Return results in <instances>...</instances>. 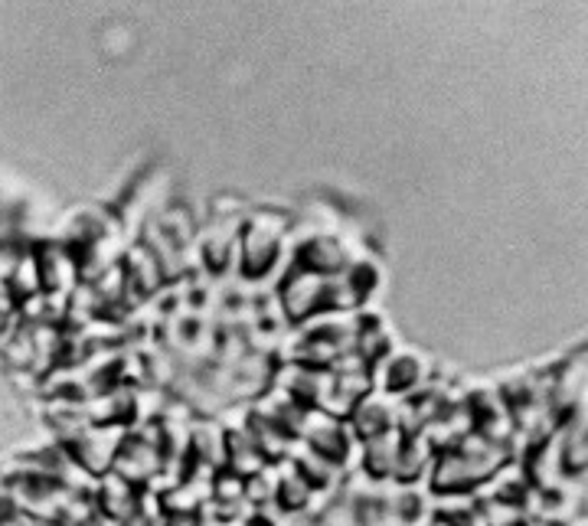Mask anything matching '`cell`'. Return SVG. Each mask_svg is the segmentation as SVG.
<instances>
[{
  "mask_svg": "<svg viewBox=\"0 0 588 526\" xmlns=\"http://www.w3.org/2000/svg\"><path fill=\"white\" fill-rule=\"evenodd\" d=\"M285 226H288V216H281V213L249 216V223L242 229V268L249 278H259L275 265Z\"/></svg>",
  "mask_w": 588,
  "mask_h": 526,
  "instance_id": "obj_1",
  "label": "cell"
},
{
  "mask_svg": "<svg viewBox=\"0 0 588 526\" xmlns=\"http://www.w3.org/2000/svg\"><path fill=\"white\" fill-rule=\"evenodd\" d=\"M164 449L160 445H151L144 439H137L134 432H128L118 445V455L111 462V471L118 478H124L128 485L134 488H147L160 471H164Z\"/></svg>",
  "mask_w": 588,
  "mask_h": 526,
  "instance_id": "obj_2",
  "label": "cell"
},
{
  "mask_svg": "<svg viewBox=\"0 0 588 526\" xmlns=\"http://www.w3.org/2000/svg\"><path fill=\"white\" fill-rule=\"evenodd\" d=\"M281 308L291 321H301V318H311L314 311L327 308V278L314 275V272H304V268H291L285 285H281Z\"/></svg>",
  "mask_w": 588,
  "mask_h": 526,
  "instance_id": "obj_3",
  "label": "cell"
},
{
  "mask_svg": "<svg viewBox=\"0 0 588 526\" xmlns=\"http://www.w3.org/2000/svg\"><path fill=\"white\" fill-rule=\"evenodd\" d=\"M137 498H141V491L134 485H128L124 478H118L115 471L101 475L95 485V504H98L101 517L111 524H121L124 517H131L137 511Z\"/></svg>",
  "mask_w": 588,
  "mask_h": 526,
  "instance_id": "obj_4",
  "label": "cell"
},
{
  "mask_svg": "<svg viewBox=\"0 0 588 526\" xmlns=\"http://www.w3.org/2000/svg\"><path fill=\"white\" fill-rule=\"evenodd\" d=\"M403 445H406V435L389 426L386 432H380L376 439L363 442V465H367V475L376 478V481H386L396 475V465H399V455H403Z\"/></svg>",
  "mask_w": 588,
  "mask_h": 526,
  "instance_id": "obj_5",
  "label": "cell"
},
{
  "mask_svg": "<svg viewBox=\"0 0 588 526\" xmlns=\"http://www.w3.org/2000/svg\"><path fill=\"white\" fill-rule=\"evenodd\" d=\"M298 268L304 272H314L321 278H334L347 268V252L337 239L331 236H314L301 246L298 252Z\"/></svg>",
  "mask_w": 588,
  "mask_h": 526,
  "instance_id": "obj_6",
  "label": "cell"
},
{
  "mask_svg": "<svg viewBox=\"0 0 588 526\" xmlns=\"http://www.w3.org/2000/svg\"><path fill=\"white\" fill-rule=\"evenodd\" d=\"M226 471L239 475V478H255L265 465H272L259 449L255 442L245 435V432H226Z\"/></svg>",
  "mask_w": 588,
  "mask_h": 526,
  "instance_id": "obj_7",
  "label": "cell"
},
{
  "mask_svg": "<svg viewBox=\"0 0 588 526\" xmlns=\"http://www.w3.org/2000/svg\"><path fill=\"white\" fill-rule=\"evenodd\" d=\"M478 517L484 526H527L530 517L524 511V504L517 501H504V498H484L475 504Z\"/></svg>",
  "mask_w": 588,
  "mask_h": 526,
  "instance_id": "obj_8",
  "label": "cell"
},
{
  "mask_svg": "<svg viewBox=\"0 0 588 526\" xmlns=\"http://www.w3.org/2000/svg\"><path fill=\"white\" fill-rule=\"evenodd\" d=\"M350 422H353V432H357L363 442H370V439H376L380 432H386V429L393 426V416L386 413L383 403L360 399V403L353 406V413H350Z\"/></svg>",
  "mask_w": 588,
  "mask_h": 526,
  "instance_id": "obj_9",
  "label": "cell"
},
{
  "mask_svg": "<svg viewBox=\"0 0 588 526\" xmlns=\"http://www.w3.org/2000/svg\"><path fill=\"white\" fill-rule=\"evenodd\" d=\"M314 488L298 475V468L291 465L285 471V478H278V491H275V504H281L285 511H304L311 504Z\"/></svg>",
  "mask_w": 588,
  "mask_h": 526,
  "instance_id": "obj_10",
  "label": "cell"
},
{
  "mask_svg": "<svg viewBox=\"0 0 588 526\" xmlns=\"http://www.w3.org/2000/svg\"><path fill=\"white\" fill-rule=\"evenodd\" d=\"M209 501L216 504H245V478L219 468L213 475V488H209Z\"/></svg>",
  "mask_w": 588,
  "mask_h": 526,
  "instance_id": "obj_11",
  "label": "cell"
},
{
  "mask_svg": "<svg viewBox=\"0 0 588 526\" xmlns=\"http://www.w3.org/2000/svg\"><path fill=\"white\" fill-rule=\"evenodd\" d=\"M419 363L412 357H396L389 367H386V390L393 393H406L419 383Z\"/></svg>",
  "mask_w": 588,
  "mask_h": 526,
  "instance_id": "obj_12",
  "label": "cell"
},
{
  "mask_svg": "<svg viewBox=\"0 0 588 526\" xmlns=\"http://www.w3.org/2000/svg\"><path fill=\"white\" fill-rule=\"evenodd\" d=\"M118 526H154V521L147 514H141V511H134L131 517H124Z\"/></svg>",
  "mask_w": 588,
  "mask_h": 526,
  "instance_id": "obj_13",
  "label": "cell"
},
{
  "mask_svg": "<svg viewBox=\"0 0 588 526\" xmlns=\"http://www.w3.org/2000/svg\"><path fill=\"white\" fill-rule=\"evenodd\" d=\"M239 526H275V524H272L268 517H262V514H252L249 521H242V524H239Z\"/></svg>",
  "mask_w": 588,
  "mask_h": 526,
  "instance_id": "obj_14",
  "label": "cell"
}]
</instances>
